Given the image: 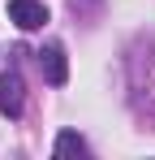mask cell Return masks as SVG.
<instances>
[{
	"instance_id": "1",
	"label": "cell",
	"mask_w": 155,
	"mask_h": 160,
	"mask_svg": "<svg viewBox=\"0 0 155 160\" xmlns=\"http://www.w3.org/2000/svg\"><path fill=\"white\" fill-rule=\"evenodd\" d=\"M22 108H26L22 74H17V69H4V74H0V112H4V117H22Z\"/></svg>"
},
{
	"instance_id": "2",
	"label": "cell",
	"mask_w": 155,
	"mask_h": 160,
	"mask_svg": "<svg viewBox=\"0 0 155 160\" xmlns=\"http://www.w3.org/2000/svg\"><path fill=\"white\" fill-rule=\"evenodd\" d=\"M9 22H17V30H39L48 22V4L43 0H9Z\"/></svg>"
},
{
	"instance_id": "3",
	"label": "cell",
	"mask_w": 155,
	"mask_h": 160,
	"mask_svg": "<svg viewBox=\"0 0 155 160\" xmlns=\"http://www.w3.org/2000/svg\"><path fill=\"white\" fill-rule=\"evenodd\" d=\"M39 69H43V78H48L52 87H65V78H69V61H65V52H60L56 43H48V48L39 52Z\"/></svg>"
},
{
	"instance_id": "4",
	"label": "cell",
	"mask_w": 155,
	"mask_h": 160,
	"mask_svg": "<svg viewBox=\"0 0 155 160\" xmlns=\"http://www.w3.org/2000/svg\"><path fill=\"white\" fill-rule=\"evenodd\" d=\"M52 152H56L60 160H65V156H86V138H82L78 130H60V134H56V147H52Z\"/></svg>"
},
{
	"instance_id": "5",
	"label": "cell",
	"mask_w": 155,
	"mask_h": 160,
	"mask_svg": "<svg viewBox=\"0 0 155 160\" xmlns=\"http://www.w3.org/2000/svg\"><path fill=\"white\" fill-rule=\"evenodd\" d=\"M73 9H91V4H99V0H69Z\"/></svg>"
}]
</instances>
